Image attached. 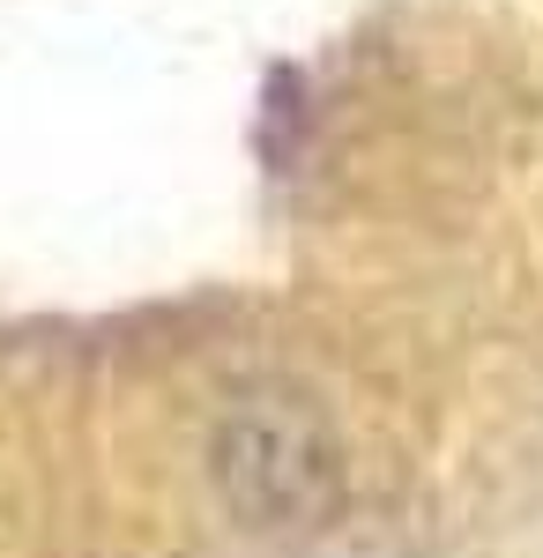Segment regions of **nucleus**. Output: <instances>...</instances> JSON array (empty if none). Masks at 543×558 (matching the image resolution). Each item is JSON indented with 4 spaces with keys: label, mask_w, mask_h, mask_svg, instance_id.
<instances>
[{
    "label": "nucleus",
    "mask_w": 543,
    "mask_h": 558,
    "mask_svg": "<svg viewBox=\"0 0 543 558\" xmlns=\"http://www.w3.org/2000/svg\"><path fill=\"white\" fill-rule=\"evenodd\" d=\"M216 476L224 492L261 521L283 514H313L321 492H328V439L305 410H283V402H261V410H239L224 439H216Z\"/></svg>",
    "instance_id": "f257e3e1"
}]
</instances>
